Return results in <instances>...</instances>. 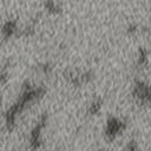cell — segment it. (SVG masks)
<instances>
[{"label":"cell","mask_w":151,"mask_h":151,"mask_svg":"<svg viewBox=\"0 0 151 151\" xmlns=\"http://www.w3.org/2000/svg\"><path fill=\"white\" fill-rule=\"evenodd\" d=\"M124 127V123L117 118H110L106 124V134L110 137H113L116 133H118Z\"/></svg>","instance_id":"1"},{"label":"cell","mask_w":151,"mask_h":151,"mask_svg":"<svg viewBox=\"0 0 151 151\" xmlns=\"http://www.w3.org/2000/svg\"><path fill=\"white\" fill-rule=\"evenodd\" d=\"M18 29V26H17V21L15 20H8L5 22L4 27H2V34L8 38L11 35H13L15 33V31Z\"/></svg>","instance_id":"2"},{"label":"cell","mask_w":151,"mask_h":151,"mask_svg":"<svg viewBox=\"0 0 151 151\" xmlns=\"http://www.w3.org/2000/svg\"><path fill=\"white\" fill-rule=\"evenodd\" d=\"M100 106H101L100 100H93V101L91 103L90 107H88V112H90V113H97V112L99 111Z\"/></svg>","instance_id":"3"},{"label":"cell","mask_w":151,"mask_h":151,"mask_svg":"<svg viewBox=\"0 0 151 151\" xmlns=\"http://www.w3.org/2000/svg\"><path fill=\"white\" fill-rule=\"evenodd\" d=\"M45 7L48 9V11H53V12H57L59 9V5L57 2H45Z\"/></svg>","instance_id":"4"},{"label":"cell","mask_w":151,"mask_h":151,"mask_svg":"<svg viewBox=\"0 0 151 151\" xmlns=\"http://www.w3.org/2000/svg\"><path fill=\"white\" fill-rule=\"evenodd\" d=\"M146 57H147V54H146V51H145V50H139L138 63H139V64H144V63H145V60H146Z\"/></svg>","instance_id":"5"}]
</instances>
